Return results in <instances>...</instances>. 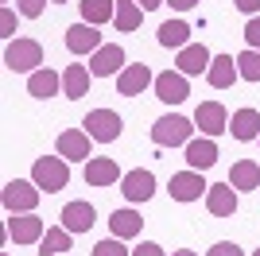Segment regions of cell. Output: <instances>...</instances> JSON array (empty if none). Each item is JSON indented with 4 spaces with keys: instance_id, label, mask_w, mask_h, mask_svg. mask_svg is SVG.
I'll list each match as a JSON object with an SVG mask.
<instances>
[{
    "instance_id": "e0dca14e",
    "label": "cell",
    "mask_w": 260,
    "mask_h": 256,
    "mask_svg": "<svg viewBox=\"0 0 260 256\" xmlns=\"http://www.w3.org/2000/svg\"><path fill=\"white\" fill-rule=\"evenodd\" d=\"M93 221H98V210H93L89 202H66L62 206V225L70 229V233H89Z\"/></svg>"
},
{
    "instance_id": "d590c367",
    "label": "cell",
    "mask_w": 260,
    "mask_h": 256,
    "mask_svg": "<svg viewBox=\"0 0 260 256\" xmlns=\"http://www.w3.org/2000/svg\"><path fill=\"white\" fill-rule=\"evenodd\" d=\"M132 256H167V252H163L155 241H140V245L132 248Z\"/></svg>"
},
{
    "instance_id": "f1b7e54d",
    "label": "cell",
    "mask_w": 260,
    "mask_h": 256,
    "mask_svg": "<svg viewBox=\"0 0 260 256\" xmlns=\"http://www.w3.org/2000/svg\"><path fill=\"white\" fill-rule=\"evenodd\" d=\"M113 12H117V0H82V20L86 23H109L113 20Z\"/></svg>"
},
{
    "instance_id": "ab89813d",
    "label": "cell",
    "mask_w": 260,
    "mask_h": 256,
    "mask_svg": "<svg viewBox=\"0 0 260 256\" xmlns=\"http://www.w3.org/2000/svg\"><path fill=\"white\" fill-rule=\"evenodd\" d=\"M171 256H198V252H190V248H179V252H171Z\"/></svg>"
},
{
    "instance_id": "ffe728a7",
    "label": "cell",
    "mask_w": 260,
    "mask_h": 256,
    "mask_svg": "<svg viewBox=\"0 0 260 256\" xmlns=\"http://www.w3.org/2000/svg\"><path fill=\"white\" fill-rule=\"evenodd\" d=\"M237 78H241L237 58H233V54H214V62H210V70H206V82L214 85V89H229Z\"/></svg>"
},
{
    "instance_id": "603a6c76",
    "label": "cell",
    "mask_w": 260,
    "mask_h": 256,
    "mask_svg": "<svg viewBox=\"0 0 260 256\" xmlns=\"http://www.w3.org/2000/svg\"><path fill=\"white\" fill-rule=\"evenodd\" d=\"M70 241H74V233L66 225H51L43 233V241H39V256H66L70 252Z\"/></svg>"
},
{
    "instance_id": "ba28073f",
    "label": "cell",
    "mask_w": 260,
    "mask_h": 256,
    "mask_svg": "<svg viewBox=\"0 0 260 256\" xmlns=\"http://www.w3.org/2000/svg\"><path fill=\"white\" fill-rule=\"evenodd\" d=\"M194 124L202 128V136H221V132H229V113L221 101H202V105L194 109Z\"/></svg>"
},
{
    "instance_id": "cb8c5ba5",
    "label": "cell",
    "mask_w": 260,
    "mask_h": 256,
    "mask_svg": "<svg viewBox=\"0 0 260 256\" xmlns=\"http://www.w3.org/2000/svg\"><path fill=\"white\" fill-rule=\"evenodd\" d=\"M186 43H190V23H186V20L159 23V47H167V51H183Z\"/></svg>"
},
{
    "instance_id": "6da1fadb",
    "label": "cell",
    "mask_w": 260,
    "mask_h": 256,
    "mask_svg": "<svg viewBox=\"0 0 260 256\" xmlns=\"http://www.w3.org/2000/svg\"><path fill=\"white\" fill-rule=\"evenodd\" d=\"M4 66L12 74H35L43 66V47L35 39H8L4 43Z\"/></svg>"
},
{
    "instance_id": "8992f818",
    "label": "cell",
    "mask_w": 260,
    "mask_h": 256,
    "mask_svg": "<svg viewBox=\"0 0 260 256\" xmlns=\"http://www.w3.org/2000/svg\"><path fill=\"white\" fill-rule=\"evenodd\" d=\"M152 89H155V97H159L163 105H183L186 97H190V82H186V74H179V70H163V74H155Z\"/></svg>"
},
{
    "instance_id": "d4e9b609",
    "label": "cell",
    "mask_w": 260,
    "mask_h": 256,
    "mask_svg": "<svg viewBox=\"0 0 260 256\" xmlns=\"http://www.w3.org/2000/svg\"><path fill=\"white\" fill-rule=\"evenodd\" d=\"M229 182H233V190H256L260 186V163L256 159H237L233 171H229Z\"/></svg>"
},
{
    "instance_id": "52a82bcc",
    "label": "cell",
    "mask_w": 260,
    "mask_h": 256,
    "mask_svg": "<svg viewBox=\"0 0 260 256\" xmlns=\"http://www.w3.org/2000/svg\"><path fill=\"white\" fill-rule=\"evenodd\" d=\"M82 128H86L93 140H101V144H113V140L120 136V113H113V109H93V113H86Z\"/></svg>"
},
{
    "instance_id": "4dcf8cb0",
    "label": "cell",
    "mask_w": 260,
    "mask_h": 256,
    "mask_svg": "<svg viewBox=\"0 0 260 256\" xmlns=\"http://www.w3.org/2000/svg\"><path fill=\"white\" fill-rule=\"evenodd\" d=\"M93 256H132V252L124 248V241H120V237H105V241H98V245H93Z\"/></svg>"
},
{
    "instance_id": "d6a6232c",
    "label": "cell",
    "mask_w": 260,
    "mask_h": 256,
    "mask_svg": "<svg viewBox=\"0 0 260 256\" xmlns=\"http://www.w3.org/2000/svg\"><path fill=\"white\" fill-rule=\"evenodd\" d=\"M16 16H12V8H0V35H4V39H16Z\"/></svg>"
},
{
    "instance_id": "83f0119b",
    "label": "cell",
    "mask_w": 260,
    "mask_h": 256,
    "mask_svg": "<svg viewBox=\"0 0 260 256\" xmlns=\"http://www.w3.org/2000/svg\"><path fill=\"white\" fill-rule=\"evenodd\" d=\"M144 23V8L136 0H117V12H113V27L117 31H136Z\"/></svg>"
},
{
    "instance_id": "7bdbcfd3",
    "label": "cell",
    "mask_w": 260,
    "mask_h": 256,
    "mask_svg": "<svg viewBox=\"0 0 260 256\" xmlns=\"http://www.w3.org/2000/svg\"><path fill=\"white\" fill-rule=\"evenodd\" d=\"M4 256H8V252H4Z\"/></svg>"
},
{
    "instance_id": "8d00e7d4",
    "label": "cell",
    "mask_w": 260,
    "mask_h": 256,
    "mask_svg": "<svg viewBox=\"0 0 260 256\" xmlns=\"http://www.w3.org/2000/svg\"><path fill=\"white\" fill-rule=\"evenodd\" d=\"M233 4H237L245 16H256V12H260V0H233Z\"/></svg>"
},
{
    "instance_id": "74e56055",
    "label": "cell",
    "mask_w": 260,
    "mask_h": 256,
    "mask_svg": "<svg viewBox=\"0 0 260 256\" xmlns=\"http://www.w3.org/2000/svg\"><path fill=\"white\" fill-rule=\"evenodd\" d=\"M167 4H171V8H179V12H186V8H194L198 0H167Z\"/></svg>"
},
{
    "instance_id": "4fadbf2b",
    "label": "cell",
    "mask_w": 260,
    "mask_h": 256,
    "mask_svg": "<svg viewBox=\"0 0 260 256\" xmlns=\"http://www.w3.org/2000/svg\"><path fill=\"white\" fill-rule=\"evenodd\" d=\"M206 210L214 217H233L237 213V190H233V182H214L206 190Z\"/></svg>"
},
{
    "instance_id": "4316f807",
    "label": "cell",
    "mask_w": 260,
    "mask_h": 256,
    "mask_svg": "<svg viewBox=\"0 0 260 256\" xmlns=\"http://www.w3.org/2000/svg\"><path fill=\"white\" fill-rule=\"evenodd\" d=\"M89 78H93V74H89V66H66V74H62V93L66 97H74V101H78V97H86L89 93Z\"/></svg>"
},
{
    "instance_id": "8fae6325",
    "label": "cell",
    "mask_w": 260,
    "mask_h": 256,
    "mask_svg": "<svg viewBox=\"0 0 260 256\" xmlns=\"http://www.w3.org/2000/svg\"><path fill=\"white\" fill-rule=\"evenodd\" d=\"M210 186L202 182V171H179L171 175V198L175 202H198Z\"/></svg>"
},
{
    "instance_id": "277c9868",
    "label": "cell",
    "mask_w": 260,
    "mask_h": 256,
    "mask_svg": "<svg viewBox=\"0 0 260 256\" xmlns=\"http://www.w3.org/2000/svg\"><path fill=\"white\" fill-rule=\"evenodd\" d=\"M31 182L39 186V190H47V194H54V190H62L66 182H70V167H66V159L58 155H43V159H35V167H31Z\"/></svg>"
},
{
    "instance_id": "5b68a950",
    "label": "cell",
    "mask_w": 260,
    "mask_h": 256,
    "mask_svg": "<svg viewBox=\"0 0 260 256\" xmlns=\"http://www.w3.org/2000/svg\"><path fill=\"white\" fill-rule=\"evenodd\" d=\"M8 241H16V245H39L47 233L43 217H35V213H8Z\"/></svg>"
},
{
    "instance_id": "60d3db41",
    "label": "cell",
    "mask_w": 260,
    "mask_h": 256,
    "mask_svg": "<svg viewBox=\"0 0 260 256\" xmlns=\"http://www.w3.org/2000/svg\"><path fill=\"white\" fill-rule=\"evenodd\" d=\"M51 4H66V0H51Z\"/></svg>"
},
{
    "instance_id": "44dd1931",
    "label": "cell",
    "mask_w": 260,
    "mask_h": 256,
    "mask_svg": "<svg viewBox=\"0 0 260 256\" xmlns=\"http://www.w3.org/2000/svg\"><path fill=\"white\" fill-rule=\"evenodd\" d=\"M229 132H233L241 144L260 140V113H256V109H237V113H233V120H229Z\"/></svg>"
},
{
    "instance_id": "ee69618b",
    "label": "cell",
    "mask_w": 260,
    "mask_h": 256,
    "mask_svg": "<svg viewBox=\"0 0 260 256\" xmlns=\"http://www.w3.org/2000/svg\"><path fill=\"white\" fill-rule=\"evenodd\" d=\"M256 144H260V140H256Z\"/></svg>"
},
{
    "instance_id": "7c38bea8",
    "label": "cell",
    "mask_w": 260,
    "mask_h": 256,
    "mask_svg": "<svg viewBox=\"0 0 260 256\" xmlns=\"http://www.w3.org/2000/svg\"><path fill=\"white\" fill-rule=\"evenodd\" d=\"M105 43H101V31L93 27V23H74L70 31H66V51L70 54H93L101 51Z\"/></svg>"
},
{
    "instance_id": "f546056e",
    "label": "cell",
    "mask_w": 260,
    "mask_h": 256,
    "mask_svg": "<svg viewBox=\"0 0 260 256\" xmlns=\"http://www.w3.org/2000/svg\"><path fill=\"white\" fill-rule=\"evenodd\" d=\"M237 74L245 78V82H260V51H241L237 54Z\"/></svg>"
},
{
    "instance_id": "1f68e13d",
    "label": "cell",
    "mask_w": 260,
    "mask_h": 256,
    "mask_svg": "<svg viewBox=\"0 0 260 256\" xmlns=\"http://www.w3.org/2000/svg\"><path fill=\"white\" fill-rule=\"evenodd\" d=\"M245 39H249L252 51H260V16H249V23H245Z\"/></svg>"
},
{
    "instance_id": "f35d334b",
    "label": "cell",
    "mask_w": 260,
    "mask_h": 256,
    "mask_svg": "<svg viewBox=\"0 0 260 256\" xmlns=\"http://www.w3.org/2000/svg\"><path fill=\"white\" fill-rule=\"evenodd\" d=\"M136 4H140L144 12H155V8H159V4H163V0H136Z\"/></svg>"
},
{
    "instance_id": "836d02e7",
    "label": "cell",
    "mask_w": 260,
    "mask_h": 256,
    "mask_svg": "<svg viewBox=\"0 0 260 256\" xmlns=\"http://www.w3.org/2000/svg\"><path fill=\"white\" fill-rule=\"evenodd\" d=\"M47 8V0H20V12L27 16V20H35V16H43Z\"/></svg>"
},
{
    "instance_id": "3957f363",
    "label": "cell",
    "mask_w": 260,
    "mask_h": 256,
    "mask_svg": "<svg viewBox=\"0 0 260 256\" xmlns=\"http://www.w3.org/2000/svg\"><path fill=\"white\" fill-rule=\"evenodd\" d=\"M39 198H43V190H39L31 179H12V182H4V190H0V202H4L8 213H35Z\"/></svg>"
},
{
    "instance_id": "9c48e42d",
    "label": "cell",
    "mask_w": 260,
    "mask_h": 256,
    "mask_svg": "<svg viewBox=\"0 0 260 256\" xmlns=\"http://www.w3.org/2000/svg\"><path fill=\"white\" fill-rule=\"evenodd\" d=\"M120 194L128 198L132 206H140V202H148L155 194V175L152 171H124V179H120Z\"/></svg>"
},
{
    "instance_id": "e575fe53",
    "label": "cell",
    "mask_w": 260,
    "mask_h": 256,
    "mask_svg": "<svg viewBox=\"0 0 260 256\" xmlns=\"http://www.w3.org/2000/svg\"><path fill=\"white\" fill-rule=\"evenodd\" d=\"M206 256H245V252H241V248L237 245H233V241H217V245L214 248H210V252Z\"/></svg>"
},
{
    "instance_id": "30bf717a",
    "label": "cell",
    "mask_w": 260,
    "mask_h": 256,
    "mask_svg": "<svg viewBox=\"0 0 260 256\" xmlns=\"http://www.w3.org/2000/svg\"><path fill=\"white\" fill-rule=\"evenodd\" d=\"M120 70H124V47L120 43H105L101 51H93V58H89L93 78H109V74H120Z\"/></svg>"
},
{
    "instance_id": "ac0fdd59",
    "label": "cell",
    "mask_w": 260,
    "mask_h": 256,
    "mask_svg": "<svg viewBox=\"0 0 260 256\" xmlns=\"http://www.w3.org/2000/svg\"><path fill=\"white\" fill-rule=\"evenodd\" d=\"M62 89V74H54L51 66H39L35 74H27V93L35 97V101H47V97H54Z\"/></svg>"
},
{
    "instance_id": "2e32d148",
    "label": "cell",
    "mask_w": 260,
    "mask_h": 256,
    "mask_svg": "<svg viewBox=\"0 0 260 256\" xmlns=\"http://www.w3.org/2000/svg\"><path fill=\"white\" fill-rule=\"evenodd\" d=\"M89 132H82V128H66V132H58V144H54V148H58V155H62V159H93V155H89Z\"/></svg>"
},
{
    "instance_id": "d6986e66",
    "label": "cell",
    "mask_w": 260,
    "mask_h": 256,
    "mask_svg": "<svg viewBox=\"0 0 260 256\" xmlns=\"http://www.w3.org/2000/svg\"><path fill=\"white\" fill-rule=\"evenodd\" d=\"M186 163H190V171H210L217 163V144L210 136H194L186 144Z\"/></svg>"
},
{
    "instance_id": "484cf974",
    "label": "cell",
    "mask_w": 260,
    "mask_h": 256,
    "mask_svg": "<svg viewBox=\"0 0 260 256\" xmlns=\"http://www.w3.org/2000/svg\"><path fill=\"white\" fill-rule=\"evenodd\" d=\"M140 225H144V217H140L136 210H117V213H109V229H113V237H120V241L140 237Z\"/></svg>"
},
{
    "instance_id": "9a60e30c",
    "label": "cell",
    "mask_w": 260,
    "mask_h": 256,
    "mask_svg": "<svg viewBox=\"0 0 260 256\" xmlns=\"http://www.w3.org/2000/svg\"><path fill=\"white\" fill-rule=\"evenodd\" d=\"M152 82H155V74H152V70H148L144 62L124 66V70L117 74V89H120L124 97H140V93H144V89H148Z\"/></svg>"
},
{
    "instance_id": "5bb4252c",
    "label": "cell",
    "mask_w": 260,
    "mask_h": 256,
    "mask_svg": "<svg viewBox=\"0 0 260 256\" xmlns=\"http://www.w3.org/2000/svg\"><path fill=\"white\" fill-rule=\"evenodd\" d=\"M210 62H214V54L202 47V43H186L183 51H179V58H175V70L179 74H202V70H210Z\"/></svg>"
},
{
    "instance_id": "b9f144b4",
    "label": "cell",
    "mask_w": 260,
    "mask_h": 256,
    "mask_svg": "<svg viewBox=\"0 0 260 256\" xmlns=\"http://www.w3.org/2000/svg\"><path fill=\"white\" fill-rule=\"evenodd\" d=\"M252 256H260V248H256V252H252Z\"/></svg>"
},
{
    "instance_id": "7a4b0ae2",
    "label": "cell",
    "mask_w": 260,
    "mask_h": 256,
    "mask_svg": "<svg viewBox=\"0 0 260 256\" xmlns=\"http://www.w3.org/2000/svg\"><path fill=\"white\" fill-rule=\"evenodd\" d=\"M194 120L179 117V113H167V117H159L152 124V144H159V148H186L190 140H194Z\"/></svg>"
},
{
    "instance_id": "7402d4cb",
    "label": "cell",
    "mask_w": 260,
    "mask_h": 256,
    "mask_svg": "<svg viewBox=\"0 0 260 256\" xmlns=\"http://www.w3.org/2000/svg\"><path fill=\"white\" fill-rule=\"evenodd\" d=\"M124 175H120V167L113 159H86V182L89 186H113Z\"/></svg>"
}]
</instances>
